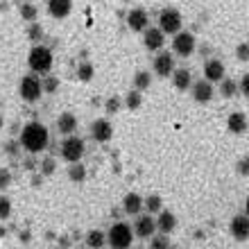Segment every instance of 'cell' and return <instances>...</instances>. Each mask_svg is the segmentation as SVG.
<instances>
[{"label": "cell", "mask_w": 249, "mask_h": 249, "mask_svg": "<svg viewBox=\"0 0 249 249\" xmlns=\"http://www.w3.org/2000/svg\"><path fill=\"white\" fill-rule=\"evenodd\" d=\"M48 129L41 123H27L20 131V145L25 147L30 154H39L48 147Z\"/></svg>", "instance_id": "cell-1"}, {"label": "cell", "mask_w": 249, "mask_h": 249, "mask_svg": "<svg viewBox=\"0 0 249 249\" xmlns=\"http://www.w3.org/2000/svg\"><path fill=\"white\" fill-rule=\"evenodd\" d=\"M107 243L111 245V249H129L134 243V229L124 222L113 224L107 233Z\"/></svg>", "instance_id": "cell-2"}, {"label": "cell", "mask_w": 249, "mask_h": 249, "mask_svg": "<svg viewBox=\"0 0 249 249\" xmlns=\"http://www.w3.org/2000/svg\"><path fill=\"white\" fill-rule=\"evenodd\" d=\"M53 50L46 46H34L32 50H30V57H27V64H30V68H32L34 72H39V75H43V72H50V68H53Z\"/></svg>", "instance_id": "cell-3"}, {"label": "cell", "mask_w": 249, "mask_h": 249, "mask_svg": "<svg viewBox=\"0 0 249 249\" xmlns=\"http://www.w3.org/2000/svg\"><path fill=\"white\" fill-rule=\"evenodd\" d=\"M181 25H184V18L179 9H172V7H165L163 12L159 14V30L163 34H177L181 32Z\"/></svg>", "instance_id": "cell-4"}, {"label": "cell", "mask_w": 249, "mask_h": 249, "mask_svg": "<svg viewBox=\"0 0 249 249\" xmlns=\"http://www.w3.org/2000/svg\"><path fill=\"white\" fill-rule=\"evenodd\" d=\"M18 93L20 98L25 100V102H39V98L43 95V84H41L39 77H34V75H25V77L20 79V86H18Z\"/></svg>", "instance_id": "cell-5"}, {"label": "cell", "mask_w": 249, "mask_h": 249, "mask_svg": "<svg viewBox=\"0 0 249 249\" xmlns=\"http://www.w3.org/2000/svg\"><path fill=\"white\" fill-rule=\"evenodd\" d=\"M61 157H64V161H68V163H77L79 159L84 157V141L77 138L75 134L66 136V141L61 143Z\"/></svg>", "instance_id": "cell-6"}, {"label": "cell", "mask_w": 249, "mask_h": 249, "mask_svg": "<svg viewBox=\"0 0 249 249\" xmlns=\"http://www.w3.org/2000/svg\"><path fill=\"white\" fill-rule=\"evenodd\" d=\"M195 46H197V41L190 32H177L175 39H172V50H175L177 57H190V54L195 53Z\"/></svg>", "instance_id": "cell-7"}, {"label": "cell", "mask_w": 249, "mask_h": 249, "mask_svg": "<svg viewBox=\"0 0 249 249\" xmlns=\"http://www.w3.org/2000/svg\"><path fill=\"white\" fill-rule=\"evenodd\" d=\"M127 25H129L131 32H145V30L150 27V16H147L145 9L136 7V9H131V12L127 14Z\"/></svg>", "instance_id": "cell-8"}, {"label": "cell", "mask_w": 249, "mask_h": 249, "mask_svg": "<svg viewBox=\"0 0 249 249\" xmlns=\"http://www.w3.org/2000/svg\"><path fill=\"white\" fill-rule=\"evenodd\" d=\"M190 91H193V100L199 102V105H206L213 100V84H211L209 79H199V82H193L190 86Z\"/></svg>", "instance_id": "cell-9"}, {"label": "cell", "mask_w": 249, "mask_h": 249, "mask_svg": "<svg viewBox=\"0 0 249 249\" xmlns=\"http://www.w3.org/2000/svg\"><path fill=\"white\" fill-rule=\"evenodd\" d=\"M154 231H157V220L147 213V215H138L136 217V224H134V233L138 238H152L154 236Z\"/></svg>", "instance_id": "cell-10"}, {"label": "cell", "mask_w": 249, "mask_h": 249, "mask_svg": "<svg viewBox=\"0 0 249 249\" xmlns=\"http://www.w3.org/2000/svg\"><path fill=\"white\" fill-rule=\"evenodd\" d=\"M175 71V57L170 53H159L154 57V72L159 77H170Z\"/></svg>", "instance_id": "cell-11"}, {"label": "cell", "mask_w": 249, "mask_h": 249, "mask_svg": "<svg viewBox=\"0 0 249 249\" xmlns=\"http://www.w3.org/2000/svg\"><path fill=\"white\" fill-rule=\"evenodd\" d=\"M91 136H93V141H98V143H107V141H111V136H113L111 123L105 120V118L95 120V123L91 124Z\"/></svg>", "instance_id": "cell-12"}, {"label": "cell", "mask_w": 249, "mask_h": 249, "mask_svg": "<svg viewBox=\"0 0 249 249\" xmlns=\"http://www.w3.org/2000/svg\"><path fill=\"white\" fill-rule=\"evenodd\" d=\"M224 72H227V68H224V64L220 59H209L204 64V79H209L211 84L224 79Z\"/></svg>", "instance_id": "cell-13"}, {"label": "cell", "mask_w": 249, "mask_h": 249, "mask_svg": "<svg viewBox=\"0 0 249 249\" xmlns=\"http://www.w3.org/2000/svg\"><path fill=\"white\" fill-rule=\"evenodd\" d=\"M143 43L147 50H161L165 43V34L159 27H147L143 32Z\"/></svg>", "instance_id": "cell-14"}, {"label": "cell", "mask_w": 249, "mask_h": 249, "mask_svg": "<svg viewBox=\"0 0 249 249\" xmlns=\"http://www.w3.org/2000/svg\"><path fill=\"white\" fill-rule=\"evenodd\" d=\"M175 227H177V217H175V213H170V211H159L157 213V229L161 231V233H172L175 231Z\"/></svg>", "instance_id": "cell-15"}, {"label": "cell", "mask_w": 249, "mask_h": 249, "mask_svg": "<svg viewBox=\"0 0 249 249\" xmlns=\"http://www.w3.org/2000/svg\"><path fill=\"white\" fill-rule=\"evenodd\" d=\"M231 236L236 240H247L249 238V217L247 215H236L231 220Z\"/></svg>", "instance_id": "cell-16"}, {"label": "cell", "mask_w": 249, "mask_h": 249, "mask_svg": "<svg viewBox=\"0 0 249 249\" xmlns=\"http://www.w3.org/2000/svg\"><path fill=\"white\" fill-rule=\"evenodd\" d=\"M48 12L53 18H66L72 12V0H48Z\"/></svg>", "instance_id": "cell-17"}, {"label": "cell", "mask_w": 249, "mask_h": 249, "mask_svg": "<svg viewBox=\"0 0 249 249\" xmlns=\"http://www.w3.org/2000/svg\"><path fill=\"white\" fill-rule=\"evenodd\" d=\"M123 209L127 215H141V211H143V197L136 195V193H127L123 197Z\"/></svg>", "instance_id": "cell-18"}, {"label": "cell", "mask_w": 249, "mask_h": 249, "mask_svg": "<svg viewBox=\"0 0 249 249\" xmlns=\"http://www.w3.org/2000/svg\"><path fill=\"white\" fill-rule=\"evenodd\" d=\"M75 129H77V118H75V113L66 111L57 118V131H59V134L71 136V134H75Z\"/></svg>", "instance_id": "cell-19"}, {"label": "cell", "mask_w": 249, "mask_h": 249, "mask_svg": "<svg viewBox=\"0 0 249 249\" xmlns=\"http://www.w3.org/2000/svg\"><path fill=\"white\" fill-rule=\"evenodd\" d=\"M247 116H245L243 111H233L227 118V129L231 131V134H245L247 131Z\"/></svg>", "instance_id": "cell-20"}, {"label": "cell", "mask_w": 249, "mask_h": 249, "mask_svg": "<svg viewBox=\"0 0 249 249\" xmlns=\"http://www.w3.org/2000/svg\"><path fill=\"white\" fill-rule=\"evenodd\" d=\"M170 77H172L175 89H179V91H188L190 86H193V75H190V71H186V68H175Z\"/></svg>", "instance_id": "cell-21"}, {"label": "cell", "mask_w": 249, "mask_h": 249, "mask_svg": "<svg viewBox=\"0 0 249 249\" xmlns=\"http://www.w3.org/2000/svg\"><path fill=\"white\" fill-rule=\"evenodd\" d=\"M217 84H220V95H222V98H227V100L236 98L238 91H240V89H238V82H236V79L224 77V79H220Z\"/></svg>", "instance_id": "cell-22"}, {"label": "cell", "mask_w": 249, "mask_h": 249, "mask_svg": "<svg viewBox=\"0 0 249 249\" xmlns=\"http://www.w3.org/2000/svg\"><path fill=\"white\" fill-rule=\"evenodd\" d=\"M86 245L91 249H102L107 245V233H102V231H89V236H86Z\"/></svg>", "instance_id": "cell-23"}, {"label": "cell", "mask_w": 249, "mask_h": 249, "mask_svg": "<svg viewBox=\"0 0 249 249\" xmlns=\"http://www.w3.org/2000/svg\"><path fill=\"white\" fill-rule=\"evenodd\" d=\"M152 84V75L147 71H138L136 75H134V89L136 91H147Z\"/></svg>", "instance_id": "cell-24"}, {"label": "cell", "mask_w": 249, "mask_h": 249, "mask_svg": "<svg viewBox=\"0 0 249 249\" xmlns=\"http://www.w3.org/2000/svg\"><path fill=\"white\" fill-rule=\"evenodd\" d=\"M20 18L27 20V23H34V20L39 18V9L32 5V2H20Z\"/></svg>", "instance_id": "cell-25"}, {"label": "cell", "mask_w": 249, "mask_h": 249, "mask_svg": "<svg viewBox=\"0 0 249 249\" xmlns=\"http://www.w3.org/2000/svg\"><path fill=\"white\" fill-rule=\"evenodd\" d=\"M124 105H127V109L129 111H136V109H141V105H143V95H141V91H129L127 95H124Z\"/></svg>", "instance_id": "cell-26"}, {"label": "cell", "mask_w": 249, "mask_h": 249, "mask_svg": "<svg viewBox=\"0 0 249 249\" xmlns=\"http://www.w3.org/2000/svg\"><path fill=\"white\" fill-rule=\"evenodd\" d=\"M143 209H147V213H159V211L163 209V204H161V197L159 195H147L143 199Z\"/></svg>", "instance_id": "cell-27"}, {"label": "cell", "mask_w": 249, "mask_h": 249, "mask_svg": "<svg viewBox=\"0 0 249 249\" xmlns=\"http://www.w3.org/2000/svg\"><path fill=\"white\" fill-rule=\"evenodd\" d=\"M93 75H95V68H93V64H89V61H82V64L77 66V77H79V82H91Z\"/></svg>", "instance_id": "cell-28"}, {"label": "cell", "mask_w": 249, "mask_h": 249, "mask_svg": "<svg viewBox=\"0 0 249 249\" xmlns=\"http://www.w3.org/2000/svg\"><path fill=\"white\" fill-rule=\"evenodd\" d=\"M68 177H71V181H75V184H82L86 179V168L82 163H72L71 165V170H68Z\"/></svg>", "instance_id": "cell-29"}, {"label": "cell", "mask_w": 249, "mask_h": 249, "mask_svg": "<svg viewBox=\"0 0 249 249\" xmlns=\"http://www.w3.org/2000/svg\"><path fill=\"white\" fill-rule=\"evenodd\" d=\"M150 249H170V238L165 236V233L152 236V240H150Z\"/></svg>", "instance_id": "cell-30"}, {"label": "cell", "mask_w": 249, "mask_h": 249, "mask_svg": "<svg viewBox=\"0 0 249 249\" xmlns=\"http://www.w3.org/2000/svg\"><path fill=\"white\" fill-rule=\"evenodd\" d=\"M27 39L34 41V43L43 39V27H41L36 20H34V23H30V27H27Z\"/></svg>", "instance_id": "cell-31"}, {"label": "cell", "mask_w": 249, "mask_h": 249, "mask_svg": "<svg viewBox=\"0 0 249 249\" xmlns=\"http://www.w3.org/2000/svg\"><path fill=\"white\" fill-rule=\"evenodd\" d=\"M41 84H43V93H54L57 89H59V79L50 75V77L41 79Z\"/></svg>", "instance_id": "cell-32"}, {"label": "cell", "mask_w": 249, "mask_h": 249, "mask_svg": "<svg viewBox=\"0 0 249 249\" xmlns=\"http://www.w3.org/2000/svg\"><path fill=\"white\" fill-rule=\"evenodd\" d=\"M12 215V202L5 195H0V220H7Z\"/></svg>", "instance_id": "cell-33"}, {"label": "cell", "mask_w": 249, "mask_h": 249, "mask_svg": "<svg viewBox=\"0 0 249 249\" xmlns=\"http://www.w3.org/2000/svg\"><path fill=\"white\" fill-rule=\"evenodd\" d=\"M120 105H123V100L116 98V95H111V98L107 100V105H105L107 113H118L120 111Z\"/></svg>", "instance_id": "cell-34"}, {"label": "cell", "mask_w": 249, "mask_h": 249, "mask_svg": "<svg viewBox=\"0 0 249 249\" xmlns=\"http://www.w3.org/2000/svg\"><path fill=\"white\" fill-rule=\"evenodd\" d=\"M12 186V172L7 170V168H0V188L5 190Z\"/></svg>", "instance_id": "cell-35"}, {"label": "cell", "mask_w": 249, "mask_h": 249, "mask_svg": "<svg viewBox=\"0 0 249 249\" xmlns=\"http://www.w3.org/2000/svg\"><path fill=\"white\" fill-rule=\"evenodd\" d=\"M236 54L240 61H249V43H238Z\"/></svg>", "instance_id": "cell-36"}, {"label": "cell", "mask_w": 249, "mask_h": 249, "mask_svg": "<svg viewBox=\"0 0 249 249\" xmlns=\"http://www.w3.org/2000/svg\"><path fill=\"white\" fill-rule=\"evenodd\" d=\"M236 172L243 175V177H249V159H240L236 163Z\"/></svg>", "instance_id": "cell-37"}, {"label": "cell", "mask_w": 249, "mask_h": 249, "mask_svg": "<svg viewBox=\"0 0 249 249\" xmlns=\"http://www.w3.org/2000/svg\"><path fill=\"white\" fill-rule=\"evenodd\" d=\"M238 89H240V93H243L245 98H249V72H245V77L240 79V86H238Z\"/></svg>", "instance_id": "cell-38"}, {"label": "cell", "mask_w": 249, "mask_h": 249, "mask_svg": "<svg viewBox=\"0 0 249 249\" xmlns=\"http://www.w3.org/2000/svg\"><path fill=\"white\" fill-rule=\"evenodd\" d=\"M53 170H54V161L53 159H46V161L41 163V172H43V175H53Z\"/></svg>", "instance_id": "cell-39"}, {"label": "cell", "mask_w": 249, "mask_h": 249, "mask_svg": "<svg viewBox=\"0 0 249 249\" xmlns=\"http://www.w3.org/2000/svg\"><path fill=\"white\" fill-rule=\"evenodd\" d=\"M7 154H12V157L16 154V143H9V145H7Z\"/></svg>", "instance_id": "cell-40"}, {"label": "cell", "mask_w": 249, "mask_h": 249, "mask_svg": "<svg viewBox=\"0 0 249 249\" xmlns=\"http://www.w3.org/2000/svg\"><path fill=\"white\" fill-rule=\"evenodd\" d=\"M245 209H247V213H245V215L249 217V197H247V204H245Z\"/></svg>", "instance_id": "cell-41"}, {"label": "cell", "mask_w": 249, "mask_h": 249, "mask_svg": "<svg viewBox=\"0 0 249 249\" xmlns=\"http://www.w3.org/2000/svg\"><path fill=\"white\" fill-rule=\"evenodd\" d=\"M2 124H5V118H2V113H0V129H2Z\"/></svg>", "instance_id": "cell-42"}]
</instances>
